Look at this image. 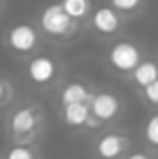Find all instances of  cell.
<instances>
[{"label":"cell","mask_w":158,"mask_h":159,"mask_svg":"<svg viewBox=\"0 0 158 159\" xmlns=\"http://www.w3.org/2000/svg\"><path fill=\"white\" fill-rule=\"evenodd\" d=\"M108 59L114 69L128 72L140 65V50L132 43H117L110 48Z\"/></svg>","instance_id":"4"},{"label":"cell","mask_w":158,"mask_h":159,"mask_svg":"<svg viewBox=\"0 0 158 159\" xmlns=\"http://www.w3.org/2000/svg\"><path fill=\"white\" fill-rule=\"evenodd\" d=\"M56 74V63L50 57H36L28 65V76L36 85H45Z\"/></svg>","instance_id":"7"},{"label":"cell","mask_w":158,"mask_h":159,"mask_svg":"<svg viewBox=\"0 0 158 159\" xmlns=\"http://www.w3.org/2000/svg\"><path fill=\"white\" fill-rule=\"evenodd\" d=\"M93 28L101 34H114L119 28V15L116 7H99L93 13Z\"/></svg>","instance_id":"9"},{"label":"cell","mask_w":158,"mask_h":159,"mask_svg":"<svg viewBox=\"0 0 158 159\" xmlns=\"http://www.w3.org/2000/svg\"><path fill=\"white\" fill-rule=\"evenodd\" d=\"M119 98L112 93H99L91 100V115L101 122V126L116 119L119 115Z\"/></svg>","instance_id":"5"},{"label":"cell","mask_w":158,"mask_h":159,"mask_svg":"<svg viewBox=\"0 0 158 159\" xmlns=\"http://www.w3.org/2000/svg\"><path fill=\"white\" fill-rule=\"evenodd\" d=\"M41 126V111L37 107H21L9 117V137L13 144H34Z\"/></svg>","instance_id":"1"},{"label":"cell","mask_w":158,"mask_h":159,"mask_svg":"<svg viewBox=\"0 0 158 159\" xmlns=\"http://www.w3.org/2000/svg\"><path fill=\"white\" fill-rule=\"evenodd\" d=\"M37 43V34L30 24H17L9 32V44L15 52L26 54L30 52Z\"/></svg>","instance_id":"6"},{"label":"cell","mask_w":158,"mask_h":159,"mask_svg":"<svg viewBox=\"0 0 158 159\" xmlns=\"http://www.w3.org/2000/svg\"><path fill=\"white\" fill-rule=\"evenodd\" d=\"M143 94H145L147 102H151L153 106H158V80L143 89Z\"/></svg>","instance_id":"16"},{"label":"cell","mask_w":158,"mask_h":159,"mask_svg":"<svg viewBox=\"0 0 158 159\" xmlns=\"http://www.w3.org/2000/svg\"><path fill=\"white\" fill-rule=\"evenodd\" d=\"M41 26L50 35H65L73 28V19L62 4H50L41 13Z\"/></svg>","instance_id":"3"},{"label":"cell","mask_w":158,"mask_h":159,"mask_svg":"<svg viewBox=\"0 0 158 159\" xmlns=\"http://www.w3.org/2000/svg\"><path fill=\"white\" fill-rule=\"evenodd\" d=\"M143 139L151 152H158V113L147 119L145 128H143Z\"/></svg>","instance_id":"12"},{"label":"cell","mask_w":158,"mask_h":159,"mask_svg":"<svg viewBox=\"0 0 158 159\" xmlns=\"http://www.w3.org/2000/svg\"><path fill=\"white\" fill-rule=\"evenodd\" d=\"M134 80L143 89L158 80V65L155 61H143L134 69Z\"/></svg>","instance_id":"11"},{"label":"cell","mask_w":158,"mask_h":159,"mask_svg":"<svg viewBox=\"0 0 158 159\" xmlns=\"http://www.w3.org/2000/svg\"><path fill=\"white\" fill-rule=\"evenodd\" d=\"M93 96H95V94H91L82 83L75 81V83H69V85L63 89L60 102H62V107L71 106V104H91Z\"/></svg>","instance_id":"10"},{"label":"cell","mask_w":158,"mask_h":159,"mask_svg":"<svg viewBox=\"0 0 158 159\" xmlns=\"http://www.w3.org/2000/svg\"><path fill=\"white\" fill-rule=\"evenodd\" d=\"M4 159H39V154L34 144H11L6 150Z\"/></svg>","instance_id":"13"},{"label":"cell","mask_w":158,"mask_h":159,"mask_svg":"<svg viewBox=\"0 0 158 159\" xmlns=\"http://www.w3.org/2000/svg\"><path fill=\"white\" fill-rule=\"evenodd\" d=\"M130 154V141L126 135L110 131L102 133L93 144L95 159H125Z\"/></svg>","instance_id":"2"},{"label":"cell","mask_w":158,"mask_h":159,"mask_svg":"<svg viewBox=\"0 0 158 159\" xmlns=\"http://www.w3.org/2000/svg\"><path fill=\"white\" fill-rule=\"evenodd\" d=\"M125 159H155L149 152H130Z\"/></svg>","instance_id":"17"},{"label":"cell","mask_w":158,"mask_h":159,"mask_svg":"<svg viewBox=\"0 0 158 159\" xmlns=\"http://www.w3.org/2000/svg\"><path fill=\"white\" fill-rule=\"evenodd\" d=\"M62 6L71 15V19H82V17L87 15V11L91 7V2L89 0H63Z\"/></svg>","instance_id":"14"},{"label":"cell","mask_w":158,"mask_h":159,"mask_svg":"<svg viewBox=\"0 0 158 159\" xmlns=\"http://www.w3.org/2000/svg\"><path fill=\"white\" fill-rule=\"evenodd\" d=\"M63 122L65 126L69 128H86L87 126V120L91 117V104H71V106H65L63 107Z\"/></svg>","instance_id":"8"},{"label":"cell","mask_w":158,"mask_h":159,"mask_svg":"<svg viewBox=\"0 0 158 159\" xmlns=\"http://www.w3.org/2000/svg\"><path fill=\"white\" fill-rule=\"evenodd\" d=\"M110 2L117 11H132L140 6L141 0H110Z\"/></svg>","instance_id":"15"}]
</instances>
